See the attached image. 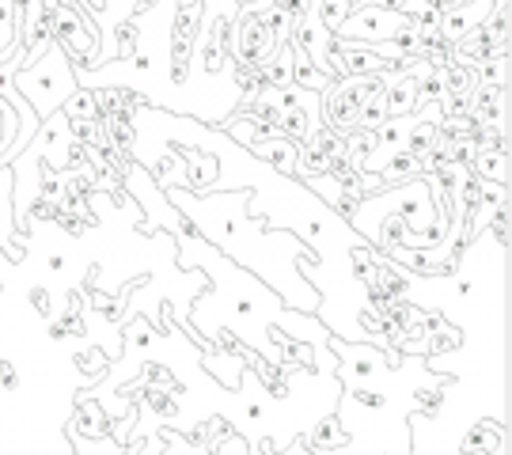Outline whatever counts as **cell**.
Returning a JSON list of instances; mask_svg holds the SVG:
<instances>
[{"mask_svg": "<svg viewBox=\"0 0 512 455\" xmlns=\"http://www.w3.org/2000/svg\"><path fill=\"white\" fill-rule=\"evenodd\" d=\"M19 80V91L31 99V110H35V118H50L54 110L65 107V99H73L76 91V76L69 69V57L65 50L50 42V50L31 61L27 69H19L16 73Z\"/></svg>", "mask_w": 512, "mask_h": 455, "instance_id": "6da1fadb", "label": "cell"}, {"mask_svg": "<svg viewBox=\"0 0 512 455\" xmlns=\"http://www.w3.org/2000/svg\"><path fill=\"white\" fill-rule=\"evenodd\" d=\"M384 91L376 76H338L323 88V103H327V126L338 137H353L361 129V114L365 107Z\"/></svg>", "mask_w": 512, "mask_h": 455, "instance_id": "7a4b0ae2", "label": "cell"}, {"mask_svg": "<svg viewBox=\"0 0 512 455\" xmlns=\"http://www.w3.org/2000/svg\"><path fill=\"white\" fill-rule=\"evenodd\" d=\"M410 27H414L410 16H403L395 4H361L342 19L334 38L338 42H357V46H384V38H399Z\"/></svg>", "mask_w": 512, "mask_h": 455, "instance_id": "3957f363", "label": "cell"}, {"mask_svg": "<svg viewBox=\"0 0 512 455\" xmlns=\"http://www.w3.org/2000/svg\"><path fill=\"white\" fill-rule=\"evenodd\" d=\"M255 156L258 160H270V164L281 167V171H296V160H300V152H296L285 137H266V141H258Z\"/></svg>", "mask_w": 512, "mask_h": 455, "instance_id": "277c9868", "label": "cell"}, {"mask_svg": "<svg viewBox=\"0 0 512 455\" xmlns=\"http://www.w3.org/2000/svg\"><path fill=\"white\" fill-rule=\"evenodd\" d=\"M384 99H387V118H406L421 95H418V84L410 76H403L395 88H384Z\"/></svg>", "mask_w": 512, "mask_h": 455, "instance_id": "5b68a950", "label": "cell"}, {"mask_svg": "<svg viewBox=\"0 0 512 455\" xmlns=\"http://www.w3.org/2000/svg\"><path fill=\"white\" fill-rule=\"evenodd\" d=\"M164 440H167V448H164V455H213V452H205V448H194V444H186L175 429H167L164 433Z\"/></svg>", "mask_w": 512, "mask_h": 455, "instance_id": "8992f818", "label": "cell"}]
</instances>
